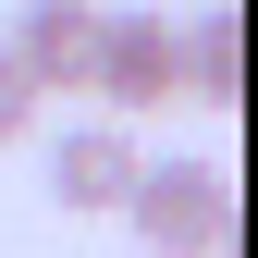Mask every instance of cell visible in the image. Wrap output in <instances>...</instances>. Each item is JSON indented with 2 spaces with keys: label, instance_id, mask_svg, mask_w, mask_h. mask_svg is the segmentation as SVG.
<instances>
[{
  "label": "cell",
  "instance_id": "1",
  "mask_svg": "<svg viewBox=\"0 0 258 258\" xmlns=\"http://www.w3.org/2000/svg\"><path fill=\"white\" fill-rule=\"evenodd\" d=\"M111 221H136L148 258H221L234 246V172H221L209 148L197 160H136V184H123Z\"/></svg>",
  "mask_w": 258,
  "mask_h": 258
},
{
  "label": "cell",
  "instance_id": "6",
  "mask_svg": "<svg viewBox=\"0 0 258 258\" xmlns=\"http://www.w3.org/2000/svg\"><path fill=\"white\" fill-rule=\"evenodd\" d=\"M25 136H37V86L0 61V148H25Z\"/></svg>",
  "mask_w": 258,
  "mask_h": 258
},
{
  "label": "cell",
  "instance_id": "4",
  "mask_svg": "<svg viewBox=\"0 0 258 258\" xmlns=\"http://www.w3.org/2000/svg\"><path fill=\"white\" fill-rule=\"evenodd\" d=\"M99 13H111V0H13L0 61L37 86V99H74V86H86V49H99Z\"/></svg>",
  "mask_w": 258,
  "mask_h": 258
},
{
  "label": "cell",
  "instance_id": "3",
  "mask_svg": "<svg viewBox=\"0 0 258 258\" xmlns=\"http://www.w3.org/2000/svg\"><path fill=\"white\" fill-rule=\"evenodd\" d=\"M136 160H148L136 123L74 111V123L49 136V209H61V221H111V209H123V184H136Z\"/></svg>",
  "mask_w": 258,
  "mask_h": 258
},
{
  "label": "cell",
  "instance_id": "2",
  "mask_svg": "<svg viewBox=\"0 0 258 258\" xmlns=\"http://www.w3.org/2000/svg\"><path fill=\"white\" fill-rule=\"evenodd\" d=\"M86 99H99L111 123H148L160 99H184V74H172V13H99Z\"/></svg>",
  "mask_w": 258,
  "mask_h": 258
},
{
  "label": "cell",
  "instance_id": "5",
  "mask_svg": "<svg viewBox=\"0 0 258 258\" xmlns=\"http://www.w3.org/2000/svg\"><path fill=\"white\" fill-rule=\"evenodd\" d=\"M172 74H184L197 111H234L246 99V25H234V0H209V13L172 25Z\"/></svg>",
  "mask_w": 258,
  "mask_h": 258
}]
</instances>
